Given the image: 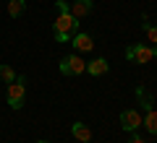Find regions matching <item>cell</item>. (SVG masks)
Returning a JSON list of instances; mask_svg holds the SVG:
<instances>
[{
  "mask_svg": "<svg viewBox=\"0 0 157 143\" xmlns=\"http://www.w3.org/2000/svg\"><path fill=\"white\" fill-rule=\"evenodd\" d=\"M6 96H8V104H11V109H21L24 102H26V76H16V81L8 83Z\"/></svg>",
  "mask_w": 157,
  "mask_h": 143,
  "instance_id": "cell-2",
  "label": "cell"
},
{
  "mask_svg": "<svg viewBox=\"0 0 157 143\" xmlns=\"http://www.w3.org/2000/svg\"><path fill=\"white\" fill-rule=\"evenodd\" d=\"M141 125L149 130V135H157V112H155V109H149L144 117H141Z\"/></svg>",
  "mask_w": 157,
  "mask_h": 143,
  "instance_id": "cell-11",
  "label": "cell"
},
{
  "mask_svg": "<svg viewBox=\"0 0 157 143\" xmlns=\"http://www.w3.org/2000/svg\"><path fill=\"white\" fill-rule=\"evenodd\" d=\"M0 81H6V83L16 81V70L11 65H0Z\"/></svg>",
  "mask_w": 157,
  "mask_h": 143,
  "instance_id": "cell-13",
  "label": "cell"
},
{
  "mask_svg": "<svg viewBox=\"0 0 157 143\" xmlns=\"http://www.w3.org/2000/svg\"><path fill=\"white\" fill-rule=\"evenodd\" d=\"M37 143H50V141H37Z\"/></svg>",
  "mask_w": 157,
  "mask_h": 143,
  "instance_id": "cell-16",
  "label": "cell"
},
{
  "mask_svg": "<svg viewBox=\"0 0 157 143\" xmlns=\"http://www.w3.org/2000/svg\"><path fill=\"white\" fill-rule=\"evenodd\" d=\"M141 29H144V34H147V39H149L152 44H157V26H152V23H141Z\"/></svg>",
  "mask_w": 157,
  "mask_h": 143,
  "instance_id": "cell-14",
  "label": "cell"
},
{
  "mask_svg": "<svg viewBox=\"0 0 157 143\" xmlns=\"http://www.w3.org/2000/svg\"><path fill=\"white\" fill-rule=\"evenodd\" d=\"M152 57H155V47H149V44H131V47H126V60L128 63L147 65V63H152Z\"/></svg>",
  "mask_w": 157,
  "mask_h": 143,
  "instance_id": "cell-3",
  "label": "cell"
},
{
  "mask_svg": "<svg viewBox=\"0 0 157 143\" xmlns=\"http://www.w3.org/2000/svg\"><path fill=\"white\" fill-rule=\"evenodd\" d=\"M92 8H94L92 0H73L68 11H71V16H76V18H86L92 13Z\"/></svg>",
  "mask_w": 157,
  "mask_h": 143,
  "instance_id": "cell-6",
  "label": "cell"
},
{
  "mask_svg": "<svg viewBox=\"0 0 157 143\" xmlns=\"http://www.w3.org/2000/svg\"><path fill=\"white\" fill-rule=\"evenodd\" d=\"M71 135L76 138V141H81V143H92V130H89V125H84V122H73L71 125Z\"/></svg>",
  "mask_w": 157,
  "mask_h": 143,
  "instance_id": "cell-8",
  "label": "cell"
},
{
  "mask_svg": "<svg viewBox=\"0 0 157 143\" xmlns=\"http://www.w3.org/2000/svg\"><path fill=\"white\" fill-rule=\"evenodd\" d=\"M78 31V18L71 16L66 0H58V18L52 21V37L55 42H71V37Z\"/></svg>",
  "mask_w": 157,
  "mask_h": 143,
  "instance_id": "cell-1",
  "label": "cell"
},
{
  "mask_svg": "<svg viewBox=\"0 0 157 143\" xmlns=\"http://www.w3.org/2000/svg\"><path fill=\"white\" fill-rule=\"evenodd\" d=\"M139 125H141V115L136 109H123L121 112V127H123L126 133L139 130Z\"/></svg>",
  "mask_w": 157,
  "mask_h": 143,
  "instance_id": "cell-5",
  "label": "cell"
},
{
  "mask_svg": "<svg viewBox=\"0 0 157 143\" xmlns=\"http://www.w3.org/2000/svg\"><path fill=\"white\" fill-rule=\"evenodd\" d=\"M136 99H139V104L144 107L147 112L152 109V99H149V94H147V88H144V86H136Z\"/></svg>",
  "mask_w": 157,
  "mask_h": 143,
  "instance_id": "cell-12",
  "label": "cell"
},
{
  "mask_svg": "<svg viewBox=\"0 0 157 143\" xmlns=\"http://www.w3.org/2000/svg\"><path fill=\"white\" fill-rule=\"evenodd\" d=\"M71 44L76 47V52H89L92 47H94L92 37H89V34H81V31H76V34L71 37Z\"/></svg>",
  "mask_w": 157,
  "mask_h": 143,
  "instance_id": "cell-7",
  "label": "cell"
},
{
  "mask_svg": "<svg viewBox=\"0 0 157 143\" xmlns=\"http://www.w3.org/2000/svg\"><path fill=\"white\" fill-rule=\"evenodd\" d=\"M86 70H89V76H105V73L110 70V63H107L105 57H97V60L86 63Z\"/></svg>",
  "mask_w": 157,
  "mask_h": 143,
  "instance_id": "cell-9",
  "label": "cell"
},
{
  "mask_svg": "<svg viewBox=\"0 0 157 143\" xmlns=\"http://www.w3.org/2000/svg\"><path fill=\"white\" fill-rule=\"evenodd\" d=\"M26 11V0H8V16L11 18H21Z\"/></svg>",
  "mask_w": 157,
  "mask_h": 143,
  "instance_id": "cell-10",
  "label": "cell"
},
{
  "mask_svg": "<svg viewBox=\"0 0 157 143\" xmlns=\"http://www.w3.org/2000/svg\"><path fill=\"white\" fill-rule=\"evenodd\" d=\"M128 143H147V141H144L141 135H136V130H134V133H131V141H128Z\"/></svg>",
  "mask_w": 157,
  "mask_h": 143,
  "instance_id": "cell-15",
  "label": "cell"
},
{
  "mask_svg": "<svg viewBox=\"0 0 157 143\" xmlns=\"http://www.w3.org/2000/svg\"><path fill=\"white\" fill-rule=\"evenodd\" d=\"M58 68H60L63 76H81V73H86V63L81 60L78 55H68V57H63Z\"/></svg>",
  "mask_w": 157,
  "mask_h": 143,
  "instance_id": "cell-4",
  "label": "cell"
}]
</instances>
